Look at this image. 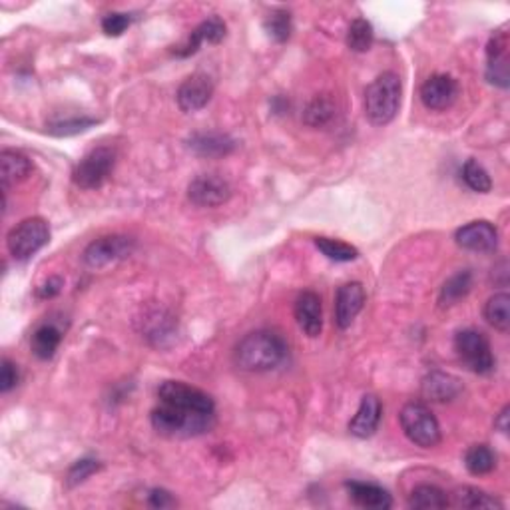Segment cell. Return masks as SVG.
<instances>
[{"mask_svg":"<svg viewBox=\"0 0 510 510\" xmlns=\"http://www.w3.org/2000/svg\"><path fill=\"white\" fill-rule=\"evenodd\" d=\"M367 301V293L363 283L351 281L345 283L338 289L335 295V323H338L339 329H349L353 321L357 319V315L361 313Z\"/></svg>","mask_w":510,"mask_h":510,"instance_id":"cell-12","label":"cell"},{"mask_svg":"<svg viewBox=\"0 0 510 510\" xmlns=\"http://www.w3.org/2000/svg\"><path fill=\"white\" fill-rule=\"evenodd\" d=\"M60 343H63V331H60L56 325L46 323V325H40V328L34 331L33 339H30V349H33L38 359L48 361L53 359L54 353L58 351Z\"/></svg>","mask_w":510,"mask_h":510,"instance_id":"cell-23","label":"cell"},{"mask_svg":"<svg viewBox=\"0 0 510 510\" xmlns=\"http://www.w3.org/2000/svg\"><path fill=\"white\" fill-rule=\"evenodd\" d=\"M315 248H318L325 258L338 263H347V261H355L359 258V250L351 243H345L341 240H333V238H315Z\"/></svg>","mask_w":510,"mask_h":510,"instance_id":"cell-32","label":"cell"},{"mask_svg":"<svg viewBox=\"0 0 510 510\" xmlns=\"http://www.w3.org/2000/svg\"><path fill=\"white\" fill-rule=\"evenodd\" d=\"M461 391H463L461 381H458L455 375L443 371L428 373L421 385L423 397L431 403H451L461 395Z\"/></svg>","mask_w":510,"mask_h":510,"instance_id":"cell-20","label":"cell"},{"mask_svg":"<svg viewBox=\"0 0 510 510\" xmlns=\"http://www.w3.org/2000/svg\"><path fill=\"white\" fill-rule=\"evenodd\" d=\"M338 114V104L329 94H319L315 96L308 108L303 112V122L311 128H325L329 126Z\"/></svg>","mask_w":510,"mask_h":510,"instance_id":"cell-24","label":"cell"},{"mask_svg":"<svg viewBox=\"0 0 510 510\" xmlns=\"http://www.w3.org/2000/svg\"><path fill=\"white\" fill-rule=\"evenodd\" d=\"M473 289V273L471 271H458L453 278H448L441 288L438 303L441 308H451V305L465 299Z\"/></svg>","mask_w":510,"mask_h":510,"instance_id":"cell-26","label":"cell"},{"mask_svg":"<svg viewBox=\"0 0 510 510\" xmlns=\"http://www.w3.org/2000/svg\"><path fill=\"white\" fill-rule=\"evenodd\" d=\"M399 423L405 436L421 448H433L441 443V425L423 403H407L399 413Z\"/></svg>","mask_w":510,"mask_h":510,"instance_id":"cell-4","label":"cell"},{"mask_svg":"<svg viewBox=\"0 0 510 510\" xmlns=\"http://www.w3.org/2000/svg\"><path fill=\"white\" fill-rule=\"evenodd\" d=\"M116 150L112 146L92 148L88 154L78 162L73 172V181L80 190H96L104 186L116 166Z\"/></svg>","mask_w":510,"mask_h":510,"instance_id":"cell-6","label":"cell"},{"mask_svg":"<svg viewBox=\"0 0 510 510\" xmlns=\"http://www.w3.org/2000/svg\"><path fill=\"white\" fill-rule=\"evenodd\" d=\"M485 319L496 331L506 333L510 329V295L501 291L495 293L485 305Z\"/></svg>","mask_w":510,"mask_h":510,"instance_id":"cell-28","label":"cell"},{"mask_svg":"<svg viewBox=\"0 0 510 510\" xmlns=\"http://www.w3.org/2000/svg\"><path fill=\"white\" fill-rule=\"evenodd\" d=\"M407 505L415 510H435V508L451 506V498L446 496L443 488H438L435 485H419L413 488Z\"/></svg>","mask_w":510,"mask_h":510,"instance_id":"cell-25","label":"cell"},{"mask_svg":"<svg viewBox=\"0 0 510 510\" xmlns=\"http://www.w3.org/2000/svg\"><path fill=\"white\" fill-rule=\"evenodd\" d=\"M130 25H132V16L126 13H110L102 18V30H104L108 36L124 34Z\"/></svg>","mask_w":510,"mask_h":510,"instance_id":"cell-36","label":"cell"},{"mask_svg":"<svg viewBox=\"0 0 510 510\" xmlns=\"http://www.w3.org/2000/svg\"><path fill=\"white\" fill-rule=\"evenodd\" d=\"M263 28H265V33H268V36L271 40H275V43H280V44L288 43L291 36V30H293L289 10H285V8L271 10V13L263 20Z\"/></svg>","mask_w":510,"mask_h":510,"instance_id":"cell-31","label":"cell"},{"mask_svg":"<svg viewBox=\"0 0 510 510\" xmlns=\"http://www.w3.org/2000/svg\"><path fill=\"white\" fill-rule=\"evenodd\" d=\"M236 148L238 142L223 132H196L188 138V150L200 158H226Z\"/></svg>","mask_w":510,"mask_h":510,"instance_id":"cell-16","label":"cell"},{"mask_svg":"<svg viewBox=\"0 0 510 510\" xmlns=\"http://www.w3.org/2000/svg\"><path fill=\"white\" fill-rule=\"evenodd\" d=\"M18 379H20V375H18L16 365L10 359H3V367H0V391L3 393L13 391L18 385Z\"/></svg>","mask_w":510,"mask_h":510,"instance_id":"cell-37","label":"cell"},{"mask_svg":"<svg viewBox=\"0 0 510 510\" xmlns=\"http://www.w3.org/2000/svg\"><path fill=\"white\" fill-rule=\"evenodd\" d=\"M295 321L308 338H319L323 331V305L318 293L303 291L299 295L295 301Z\"/></svg>","mask_w":510,"mask_h":510,"instance_id":"cell-17","label":"cell"},{"mask_svg":"<svg viewBox=\"0 0 510 510\" xmlns=\"http://www.w3.org/2000/svg\"><path fill=\"white\" fill-rule=\"evenodd\" d=\"M213 96V83L208 74H191L190 78L183 80L178 88V106L181 112H198L210 104Z\"/></svg>","mask_w":510,"mask_h":510,"instance_id":"cell-15","label":"cell"},{"mask_svg":"<svg viewBox=\"0 0 510 510\" xmlns=\"http://www.w3.org/2000/svg\"><path fill=\"white\" fill-rule=\"evenodd\" d=\"M102 468V465L96 461V458H80L73 466H70V471L66 475V485L68 486H78L86 483L88 478L98 473Z\"/></svg>","mask_w":510,"mask_h":510,"instance_id":"cell-35","label":"cell"},{"mask_svg":"<svg viewBox=\"0 0 510 510\" xmlns=\"http://www.w3.org/2000/svg\"><path fill=\"white\" fill-rule=\"evenodd\" d=\"M63 288H64V281L60 280V278H50L43 288H38V298L40 299H53V298H56V295L63 291Z\"/></svg>","mask_w":510,"mask_h":510,"instance_id":"cell-38","label":"cell"},{"mask_svg":"<svg viewBox=\"0 0 510 510\" xmlns=\"http://www.w3.org/2000/svg\"><path fill=\"white\" fill-rule=\"evenodd\" d=\"M383 419V405L377 395H365L359 409L349 421V433L357 438H369L377 433Z\"/></svg>","mask_w":510,"mask_h":510,"instance_id":"cell-19","label":"cell"},{"mask_svg":"<svg viewBox=\"0 0 510 510\" xmlns=\"http://www.w3.org/2000/svg\"><path fill=\"white\" fill-rule=\"evenodd\" d=\"M458 248L475 253H493L498 248V231L491 221L478 220L458 228L455 233Z\"/></svg>","mask_w":510,"mask_h":510,"instance_id":"cell-11","label":"cell"},{"mask_svg":"<svg viewBox=\"0 0 510 510\" xmlns=\"http://www.w3.org/2000/svg\"><path fill=\"white\" fill-rule=\"evenodd\" d=\"M173 505H176V501H173V496L168 491H164V488H154V491L150 493V506L168 508Z\"/></svg>","mask_w":510,"mask_h":510,"instance_id":"cell-39","label":"cell"},{"mask_svg":"<svg viewBox=\"0 0 510 510\" xmlns=\"http://www.w3.org/2000/svg\"><path fill=\"white\" fill-rule=\"evenodd\" d=\"M508 419H510V407H505V409L501 411V415H498L496 421H495V427L503 435H508Z\"/></svg>","mask_w":510,"mask_h":510,"instance_id":"cell-40","label":"cell"},{"mask_svg":"<svg viewBox=\"0 0 510 510\" xmlns=\"http://www.w3.org/2000/svg\"><path fill=\"white\" fill-rule=\"evenodd\" d=\"M136 250V241L128 236H104L88 243L83 261L90 270H102L106 265L130 258Z\"/></svg>","mask_w":510,"mask_h":510,"instance_id":"cell-9","label":"cell"},{"mask_svg":"<svg viewBox=\"0 0 510 510\" xmlns=\"http://www.w3.org/2000/svg\"><path fill=\"white\" fill-rule=\"evenodd\" d=\"M289 347L281 335L260 329L251 331L233 349V363L248 373H268L288 361Z\"/></svg>","mask_w":510,"mask_h":510,"instance_id":"cell-1","label":"cell"},{"mask_svg":"<svg viewBox=\"0 0 510 510\" xmlns=\"http://www.w3.org/2000/svg\"><path fill=\"white\" fill-rule=\"evenodd\" d=\"M50 241L48 221L43 218H28L8 231L6 248L16 261H26Z\"/></svg>","mask_w":510,"mask_h":510,"instance_id":"cell-5","label":"cell"},{"mask_svg":"<svg viewBox=\"0 0 510 510\" xmlns=\"http://www.w3.org/2000/svg\"><path fill=\"white\" fill-rule=\"evenodd\" d=\"M150 421L152 427H154V431H158L160 435L188 438L210 433L213 425H216V415L191 413L178 409V407L173 405L160 403V407L152 411Z\"/></svg>","mask_w":510,"mask_h":510,"instance_id":"cell-3","label":"cell"},{"mask_svg":"<svg viewBox=\"0 0 510 510\" xmlns=\"http://www.w3.org/2000/svg\"><path fill=\"white\" fill-rule=\"evenodd\" d=\"M466 471L475 476H485L495 471L496 455L488 445H473L465 455Z\"/></svg>","mask_w":510,"mask_h":510,"instance_id":"cell-29","label":"cell"},{"mask_svg":"<svg viewBox=\"0 0 510 510\" xmlns=\"http://www.w3.org/2000/svg\"><path fill=\"white\" fill-rule=\"evenodd\" d=\"M349 498L361 508L367 510H389L393 506L391 495L385 491L383 486L373 483H361V481H349L345 483Z\"/></svg>","mask_w":510,"mask_h":510,"instance_id":"cell-21","label":"cell"},{"mask_svg":"<svg viewBox=\"0 0 510 510\" xmlns=\"http://www.w3.org/2000/svg\"><path fill=\"white\" fill-rule=\"evenodd\" d=\"M98 124V120L94 118H64V120H54L48 124V134L53 136H74L83 134L88 128Z\"/></svg>","mask_w":510,"mask_h":510,"instance_id":"cell-34","label":"cell"},{"mask_svg":"<svg viewBox=\"0 0 510 510\" xmlns=\"http://www.w3.org/2000/svg\"><path fill=\"white\" fill-rule=\"evenodd\" d=\"M486 80L498 88H508V34L496 33L486 44Z\"/></svg>","mask_w":510,"mask_h":510,"instance_id":"cell-14","label":"cell"},{"mask_svg":"<svg viewBox=\"0 0 510 510\" xmlns=\"http://www.w3.org/2000/svg\"><path fill=\"white\" fill-rule=\"evenodd\" d=\"M458 83L448 74H433L421 86V102L425 108L443 112L451 108L458 98Z\"/></svg>","mask_w":510,"mask_h":510,"instance_id":"cell-13","label":"cell"},{"mask_svg":"<svg viewBox=\"0 0 510 510\" xmlns=\"http://www.w3.org/2000/svg\"><path fill=\"white\" fill-rule=\"evenodd\" d=\"M451 496V505L458 508H505L495 495H488L476 486H461Z\"/></svg>","mask_w":510,"mask_h":510,"instance_id":"cell-27","label":"cell"},{"mask_svg":"<svg viewBox=\"0 0 510 510\" xmlns=\"http://www.w3.org/2000/svg\"><path fill=\"white\" fill-rule=\"evenodd\" d=\"M375 40V30L373 25L367 18H355L347 30L345 43L349 46L353 53H367L373 46Z\"/></svg>","mask_w":510,"mask_h":510,"instance_id":"cell-30","label":"cell"},{"mask_svg":"<svg viewBox=\"0 0 510 510\" xmlns=\"http://www.w3.org/2000/svg\"><path fill=\"white\" fill-rule=\"evenodd\" d=\"M33 170H34L33 160L25 156L23 152H16V150L0 152V178H3V190H8L10 186H16V183L28 180Z\"/></svg>","mask_w":510,"mask_h":510,"instance_id":"cell-22","label":"cell"},{"mask_svg":"<svg viewBox=\"0 0 510 510\" xmlns=\"http://www.w3.org/2000/svg\"><path fill=\"white\" fill-rule=\"evenodd\" d=\"M231 198V186L218 173H201L188 186V200L198 208H218Z\"/></svg>","mask_w":510,"mask_h":510,"instance_id":"cell-10","label":"cell"},{"mask_svg":"<svg viewBox=\"0 0 510 510\" xmlns=\"http://www.w3.org/2000/svg\"><path fill=\"white\" fill-rule=\"evenodd\" d=\"M403 84L399 74L383 73L365 90V116L373 126H387L395 120L401 108Z\"/></svg>","mask_w":510,"mask_h":510,"instance_id":"cell-2","label":"cell"},{"mask_svg":"<svg viewBox=\"0 0 510 510\" xmlns=\"http://www.w3.org/2000/svg\"><path fill=\"white\" fill-rule=\"evenodd\" d=\"M226 34H228L226 23H223L220 16H211L208 20H203V23L190 34L188 43L173 50V54L180 58H188L191 54H196L203 43L220 44L221 40L226 38Z\"/></svg>","mask_w":510,"mask_h":510,"instance_id":"cell-18","label":"cell"},{"mask_svg":"<svg viewBox=\"0 0 510 510\" xmlns=\"http://www.w3.org/2000/svg\"><path fill=\"white\" fill-rule=\"evenodd\" d=\"M160 403L173 405L178 409L203 413V415H216V403H213L208 393H203L198 387H191L181 381H164L158 389Z\"/></svg>","mask_w":510,"mask_h":510,"instance_id":"cell-8","label":"cell"},{"mask_svg":"<svg viewBox=\"0 0 510 510\" xmlns=\"http://www.w3.org/2000/svg\"><path fill=\"white\" fill-rule=\"evenodd\" d=\"M455 349L468 371L476 375H488L495 371V355L491 343L481 331L463 329L456 333Z\"/></svg>","mask_w":510,"mask_h":510,"instance_id":"cell-7","label":"cell"},{"mask_svg":"<svg viewBox=\"0 0 510 510\" xmlns=\"http://www.w3.org/2000/svg\"><path fill=\"white\" fill-rule=\"evenodd\" d=\"M463 180L476 193H488L493 190V180L488 176V172L473 158L466 160V164L463 166Z\"/></svg>","mask_w":510,"mask_h":510,"instance_id":"cell-33","label":"cell"}]
</instances>
